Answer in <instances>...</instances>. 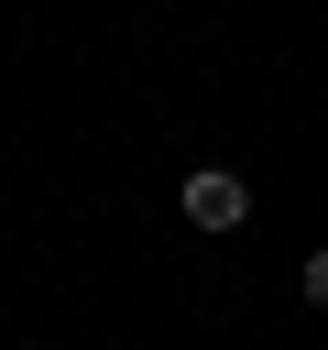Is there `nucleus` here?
Returning a JSON list of instances; mask_svg holds the SVG:
<instances>
[{
    "mask_svg": "<svg viewBox=\"0 0 328 350\" xmlns=\"http://www.w3.org/2000/svg\"><path fill=\"white\" fill-rule=\"evenodd\" d=\"M175 208H186L197 230H241V219H251V186H241L230 164H197V175L175 186Z\"/></svg>",
    "mask_w": 328,
    "mask_h": 350,
    "instance_id": "nucleus-1",
    "label": "nucleus"
},
{
    "mask_svg": "<svg viewBox=\"0 0 328 350\" xmlns=\"http://www.w3.org/2000/svg\"><path fill=\"white\" fill-rule=\"evenodd\" d=\"M295 295H306V306L328 317V252H306V262H295Z\"/></svg>",
    "mask_w": 328,
    "mask_h": 350,
    "instance_id": "nucleus-2",
    "label": "nucleus"
}]
</instances>
